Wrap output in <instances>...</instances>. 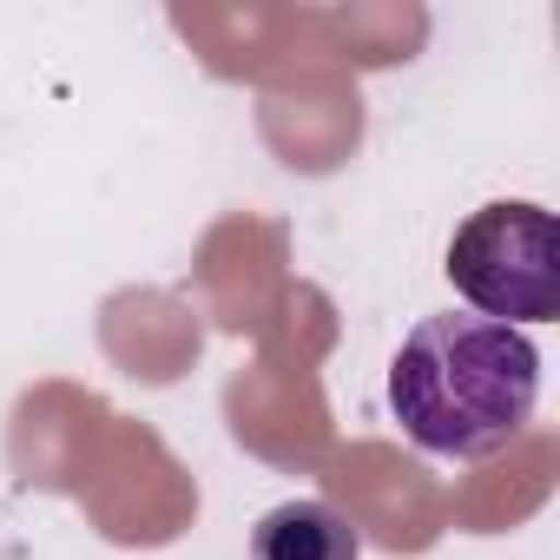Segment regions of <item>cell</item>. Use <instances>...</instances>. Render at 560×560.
Listing matches in <instances>:
<instances>
[{"instance_id": "6da1fadb", "label": "cell", "mask_w": 560, "mask_h": 560, "mask_svg": "<svg viewBox=\"0 0 560 560\" xmlns=\"http://www.w3.org/2000/svg\"><path fill=\"white\" fill-rule=\"evenodd\" d=\"M540 402V350L527 330L488 317H422L389 363V416L422 455L488 462L501 455Z\"/></svg>"}, {"instance_id": "7a4b0ae2", "label": "cell", "mask_w": 560, "mask_h": 560, "mask_svg": "<svg viewBox=\"0 0 560 560\" xmlns=\"http://www.w3.org/2000/svg\"><path fill=\"white\" fill-rule=\"evenodd\" d=\"M448 284L488 324H553L560 317V224L547 205L494 198L468 211L448 237Z\"/></svg>"}, {"instance_id": "3957f363", "label": "cell", "mask_w": 560, "mask_h": 560, "mask_svg": "<svg viewBox=\"0 0 560 560\" xmlns=\"http://www.w3.org/2000/svg\"><path fill=\"white\" fill-rule=\"evenodd\" d=\"M250 560H363V534L350 527L343 508L298 494L250 527Z\"/></svg>"}]
</instances>
